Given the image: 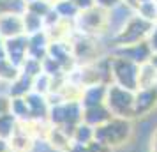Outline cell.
<instances>
[{"instance_id":"6da1fadb","label":"cell","mask_w":157,"mask_h":152,"mask_svg":"<svg viewBox=\"0 0 157 152\" xmlns=\"http://www.w3.org/2000/svg\"><path fill=\"white\" fill-rule=\"evenodd\" d=\"M106 106L113 117L127 119L134 117V92L120 85H108Z\"/></svg>"},{"instance_id":"7a4b0ae2","label":"cell","mask_w":157,"mask_h":152,"mask_svg":"<svg viewBox=\"0 0 157 152\" xmlns=\"http://www.w3.org/2000/svg\"><path fill=\"white\" fill-rule=\"evenodd\" d=\"M129 134H131V124L125 119L113 117L106 124L95 127L94 140L102 145H106V147H115V145L124 143L129 138Z\"/></svg>"},{"instance_id":"3957f363","label":"cell","mask_w":157,"mask_h":152,"mask_svg":"<svg viewBox=\"0 0 157 152\" xmlns=\"http://www.w3.org/2000/svg\"><path fill=\"white\" fill-rule=\"evenodd\" d=\"M138 76H140V65L131 62L127 58L113 55L111 57V78L115 85H120L136 92L138 90Z\"/></svg>"},{"instance_id":"277c9868","label":"cell","mask_w":157,"mask_h":152,"mask_svg":"<svg viewBox=\"0 0 157 152\" xmlns=\"http://www.w3.org/2000/svg\"><path fill=\"white\" fill-rule=\"evenodd\" d=\"M155 23H150L147 20H143L141 16L134 14L131 18V21L115 36L117 46H127V44H136V43H141V41H147V37H148Z\"/></svg>"},{"instance_id":"5b68a950","label":"cell","mask_w":157,"mask_h":152,"mask_svg":"<svg viewBox=\"0 0 157 152\" xmlns=\"http://www.w3.org/2000/svg\"><path fill=\"white\" fill-rule=\"evenodd\" d=\"M115 55L127 58V60H131V62H134L138 65H143L147 62H150L154 53L150 50L148 43L141 41V43H136V44H127V46H117Z\"/></svg>"},{"instance_id":"8992f818","label":"cell","mask_w":157,"mask_h":152,"mask_svg":"<svg viewBox=\"0 0 157 152\" xmlns=\"http://www.w3.org/2000/svg\"><path fill=\"white\" fill-rule=\"evenodd\" d=\"M134 14H136V9L127 6L125 2H122L118 6H115L113 9L106 11V29L111 27L113 32H115V36H117V34L131 21V18Z\"/></svg>"},{"instance_id":"52a82bcc","label":"cell","mask_w":157,"mask_h":152,"mask_svg":"<svg viewBox=\"0 0 157 152\" xmlns=\"http://www.w3.org/2000/svg\"><path fill=\"white\" fill-rule=\"evenodd\" d=\"M27 51H29V36H25V34L6 41V55H7V60L14 67H18V69L27 60Z\"/></svg>"},{"instance_id":"ba28073f","label":"cell","mask_w":157,"mask_h":152,"mask_svg":"<svg viewBox=\"0 0 157 152\" xmlns=\"http://www.w3.org/2000/svg\"><path fill=\"white\" fill-rule=\"evenodd\" d=\"M76 21L81 25L83 32H95V30L106 29V11L104 9L94 6L88 11L79 13V16L76 18Z\"/></svg>"},{"instance_id":"9c48e42d","label":"cell","mask_w":157,"mask_h":152,"mask_svg":"<svg viewBox=\"0 0 157 152\" xmlns=\"http://www.w3.org/2000/svg\"><path fill=\"white\" fill-rule=\"evenodd\" d=\"M157 104V87L138 88L134 92V117L145 115Z\"/></svg>"},{"instance_id":"30bf717a","label":"cell","mask_w":157,"mask_h":152,"mask_svg":"<svg viewBox=\"0 0 157 152\" xmlns=\"http://www.w3.org/2000/svg\"><path fill=\"white\" fill-rule=\"evenodd\" d=\"M23 34H25V27H23V18L20 14L6 13L0 16V37L13 39Z\"/></svg>"},{"instance_id":"8fae6325","label":"cell","mask_w":157,"mask_h":152,"mask_svg":"<svg viewBox=\"0 0 157 152\" xmlns=\"http://www.w3.org/2000/svg\"><path fill=\"white\" fill-rule=\"evenodd\" d=\"M152 87H157V69L150 62H147V64L140 65L138 88H152Z\"/></svg>"},{"instance_id":"7c38bea8","label":"cell","mask_w":157,"mask_h":152,"mask_svg":"<svg viewBox=\"0 0 157 152\" xmlns=\"http://www.w3.org/2000/svg\"><path fill=\"white\" fill-rule=\"evenodd\" d=\"M53 9L57 11V14L60 16L62 21H69V20H76L79 16L78 6L71 2V0H57V4H53Z\"/></svg>"},{"instance_id":"4fadbf2b","label":"cell","mask_w":157,"mask_h":152,"mask_svg":"<svg viewBox=\"0 0 157 152\" xmlns=\"http://www.w3.org/2000/svg\"><path fill=\"white\" fill-rule=\"evenodd\" d=\"M21 18H23V27H25V36H32V34H37V32H43L44 20L41 16L27 11Z\"/></svg>"},{"instance_id":"5bb4252c","label":"cell","mask_w":157,"mask_h":152,"mask_svg":"<svg viewBox=\"0 0 157 152\" xmlns=\"http://www.w3.org/2000/svg\"><path fill=\"white\" fill-rule=\"evenodd\" d=\"M16 124H18V120L11 113H6V115L0 117V138L7 142L16 133Z\"/></svg>"},{"instance_id":"9a60e30c","label":"cell","mask_w":157,"mask_h":152,"mask_svg":"<svg viewBox=\"0 0 157 152\" xmlns=\"http://www.w3.org/2000/svg\"><path fill=\"white\" fill-rule=\"evenodd\" d=\"M136 14L141 16L143 20H147L150 23H157V2L152 0V2H145V4H140L136 7Z\"/></svg>"},{"instance_id":"2e32d148","label":"cell","mask_w":157,"mask_h":152,"mask_svg":"<svg viewBox=\"0 0 157 152\" xmlns=\"http://www.w3.org/2000/svg\"><path fill=\"white\" fill-rule=\"evenodd\" d=\"M147 43H148L152 53H157V23L152 27V30H150L148 37H147Z\"/></svg>"},{"instance_id":"e0dca14e","label":"cell","mask_w":157,"mask_h":152,"mask_svg":"<svg viewBox=\"0 0 157 152\" xmlns=\"http://www.w3.org/2000/svg\"><path fill=\"white\" fill-rule=\"evenodd\" d=\"M94 2H95L97 7L104 9V11H109V9H113L115 6L122 4V0H94Z\"/></svg>"},{"instance_id":"ac0fdd59","label":"cell","mask_w":157,"mask_h":152,"mask_svg":"<svg viewBox=\"0 0 157 152\" xmlns=\"http://www.w3.org/2000/svg\"><path fill=\"white\" fill-rule=\"evenodd\" d=\"M9 113V99L7 97H0V117Z\"/></svg>"},{"instance_id":"d6986e66","label":"cell","mask_w":157,"mask_h":152,"mask_svg":"<svg viewBox=\"0 0 157 152\" xmlns=\"http://www.w3.org/2000/svg\"><path fill=\"white\" fill-rule=\"evenodd\" d=\"M150 64L157 69V53H154V55H152V58H150Z\"/></svg>"},{"instance_id":"ffe728a7","label":"cell","mask_w":157,"mask_h":152,"mask_svg":"<svg viewBox=\"0 0 157 152\" xmlns=\"http://www.w3.org/2000/svg\"><path fill=\"white\" fill-rule=\"evenodd\" d=\"M122 2H125L127 6H131V7H134V9H136V0H122Z\"/></svg>"},{"instance_id":"44dd1931","label":"cell","mask_w":157,"mask_h":152,"mask_svg":"<svg viewBox=\"0 0 157 152\" xmlns=\"http://www.w3.org/2000/svg\"><path fill=\"white\" fill-rule=\"evenodd\" d=\"M145 2H152V0H136V7H138L140 4H145Z\"/></svg>"},{"instance_id":"7402d4cb","label":"cell","mask_w":157,"mask_h":152,"mask_svg":"<svg viewBox=\"0 0 157 152\" xmlns=\"http://www.w3.org/2000/svg\"><path fill=\"white\" fill-rule=\"evenodd\" d=\"M154 149H155V152H157V134H155V145H154Z\"/></svg>"},{"instance_id":"603a6c76","label":"cell","mask_w":157,"mask_h":152,"mask_svg":"<svg viewBox=\"0 0 157 152\" xmlns=\"http://www.w3.org/2000/svg\"><path fill=\"white\" fill-rule=\"evenodd\" d=\"M9 152H11V150H9Z\"/></svg>"}]
</instances>
